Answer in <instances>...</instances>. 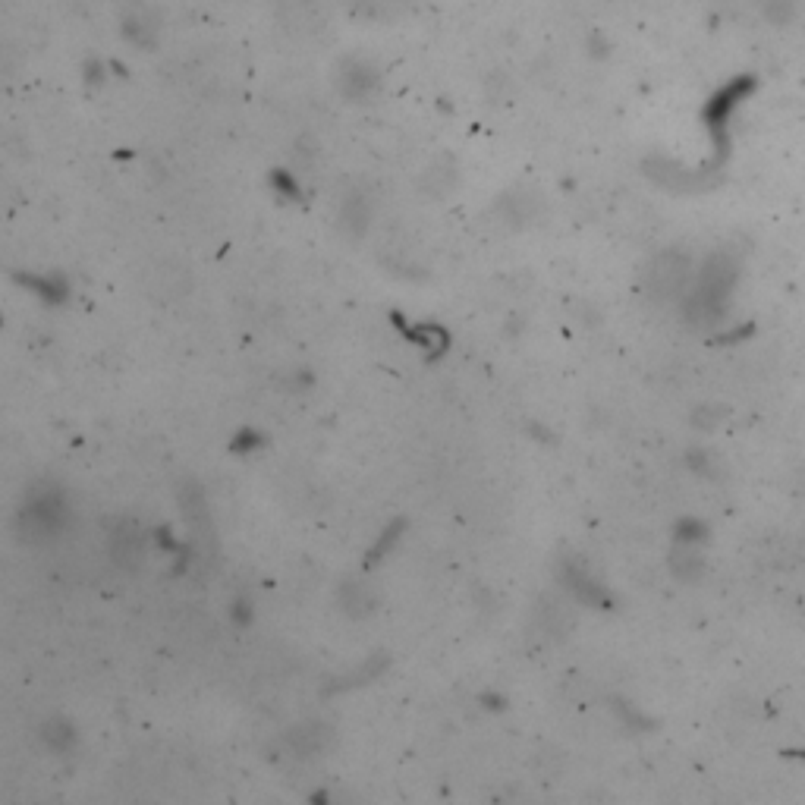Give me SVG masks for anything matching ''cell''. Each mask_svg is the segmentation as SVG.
Wrapping results in <instances>:
<instances>
[{
  "instance_id": "3957f363",
  "label": "cell",
  "mask_w": 805,
  "mask_h": 805,
  "mask_svg": "<svg viewBox=\"0 0 805 805\" xmlns=\"http://www.w3.org/2000/svg\"><path fill=\"white\" fill-rule=\"evenodd\" d=\"M689 277H692L689 258L680 255V252H664V255H658L655 261H651V268L645 274V284L658 299H673V296H680L686 290Z\"/></svg>"
},
{
  "instance_id": "5b68a950",
  "label": "cell",
  "mask_w": 805,
  "mask_h": 805,
  "mask_svg": "<svg viewBox=\"0 0 805 805\" xmlns=\"http://www.w3.org/2000/svg\"><path fill=\"white\" fill-rule=\"evenodd\" d=\"M368 221H372V205H368V199L362 192L353 189L340 205V224H343V230H350V233H362L368 227Z\"/></svg>"
},
{
  "instance_id": "8992f818",
  "label": "cell",
  "mask_w": 805,
  "mask_h": 805,
  "mask_svg": "<svg viewBox=\"0 0 805 805\" xmlns=\"http://www.w3.org/2000/svg\"><path fill=\"white\" fill-rule=\"evenodd\" d=\"M350 10L362 19H372V23H390L406 10V0H346Z\"/></svg>"
},
{
  "instance_id": "277c9868",
  "label": "cell",
  "mask_w": 805,
  "mask_h": 805,
  "mask_svg": "<svg viewBox=\"0 0 805 805\" xmlns=\"http://www.w3.org/2000/svg\"><path fill=\"white\" fill-rule=\"evenodd\" d=\"M158 32H161V19H158V13H151L148 7H136V10H129L123 16V38H129L139 48L155 45Z\"/></svg>"
},
{
  "instance_id": "52a82bcc",
  "label": "cell",
  "mask_w": 805,
  "mask_h": 805,
  "mask_svg": "<svg viewBox=\"0 0 805 805\" xmlns=\"http://www.w3.org/2000/svg\"><path fill=\"white\" fill-rule=\"evenodd\" d=\"M422 186H425L428 195H447V192L456 186V164H450L447 158L434 161V164L425 170Z\"/></svg>"
},
{
  "instance_id": "6da1fadb",
  "label": "cell",
  "mask_w": 805,
  "mask_h": 805,
  "mask_svg": "<svg viewBox=\"0 0 805 805\" xmlns=\"http://www.w3.org/2000/svg\"><path fill=\"white\" fill-rule=\"evenodd\" d=\"M736 274H739V268L730 255L708 258V265L702 268L699 280H695V290L686 299L689 321H699V324L721 321L727 312V299L736 287Z\"/></svg>"
},
{
  "instance_id": "7a4b0ae2",
  "label": "cell",
  "mask_w": 805,
  "mask_h": 805,
  "mask_svg": "<svg viewBox=\"0 0 805 805\" xmlns=\"http://www.w3.org/2000/svg\"><path fill=\"white\" fill-rule=\"evenodd\" d=\"M334 82L343 98L350 101H368L378 89H381V73L368 57L359 54H346L337 60L334 67Z\"/></svg>"
}]
</instances>
